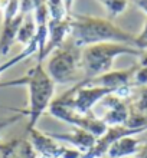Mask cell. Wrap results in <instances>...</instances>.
<instances>
[{"mask_svg": "<svg viewBox=\"0 0 147 158\" xmlns=\"http://www.w3.org/2000/svg\"><path fill=\"white\" fill-rule=\"evenodd\" d=\"M48 112L52 115V117L58 118V119L63 121V122H67V124H71L74 127L80 129H84L87 132L93 134L94 137H101L102 134L107 131V125L94 115L93 112L88 114V115H81L78 114L76 111H74L72 108L69 106H65V105H59V104H52L49 105V109H48Z\"/></svg>", "mask_w": 147, "mask_h": 158, "instance_id": "cell-5", "label": "cell"}, {"mask_svg": "<svg viewBox=\"0 0 147 158\" xmlns=\"http://www.w3.org/2000/svg\"><path fill=\"white\" fill-rule=\"evenodd\" d=\"M71 17H67L63 20H49L48 26V42L46 46L41 55H38L36 62L43 63V60L49 56L52 52L59 49L65 42L69 39V32H71Z\"/></svg>", "mask_w": 147, "mask_h": 158, "instance_id": "cell-10", "label": "cell"}, {"mask_svg": "<svg viewBox=\"0 0 147 158\" xmlns=\"http://www.w3.org/2000/svg\"><path fill=\"white\" fill-rule=\"evenodd\" d=\"M48 12H49L50 20H63L69 17V15L67 13L63 0H46Z\"/></svg>", "mask_w": 147, "mask_h": 158, "instance_id": "cell-17", "label": "cell"}, {"mask_svg": "<svg viewBox=\"0 0 147 158\" xmlns=\"http://www.w3.org/2000/svg\"><path fill=\"white\" fill-rule=\"evenodd\" d=\"M69 39L81 49L104 42L124 43L130 46H134L136 43V36L114 25L110 19L89 15H72Z\"/></svg>", "mask_w": 147, "mask_h": 158, "instance_id": "cell-1", "label": "cell"}, {"mask_svg": "<svg viewBox=\"0 0 147 158\" xmlns=\"http://www.w3.org/2000/svg\"><path fill=\"white\" fill-rule=\"evenodd\" d=\"M16 85H28L29 89V108L26 114L29 115L28 131L36 128L39 118L49 109V105L54 101L55 83L43 69V63H38L26 72L25 76L7 82H2L0 88L4 86H16Z\"/></svg>", "mask_w": 147, "mask_h": 158, "instance_id": "cell-2", "label": "cell"}, {"mask_svg": "<svg viewBox=\"0 0 147 158\" xmlns=\"http://www.w3.org/2000/svg\"><path fill=\"white\" fill-rule=\"evenodd\" d=\"M36 53H38V42H36V39H33L29 45L23 48V50H22L20 53H17L16 56H13V58L10 59V60H7V62L0 63V76L3 75L6 71H9L10 68H13L15 65H17L19 62H23L25 59H28L29 56L36 55Z\"/></svg>", "mask_w": 147, "mask_h": 158, "instance_id": "cell-15", "label": "cell"}, {"mask_svg": "<svg viewBox=\"0 0 147 158\" xmlns=\"http://www.w3.org/2000/svg\"><path fill=\"white\" fill-rule=\"evenodd\" d=\"M48 75L54 83L68 85L78 83L81 79V48L74 45L71 39H68L59 49L49 55L48 59Z\"/></svg>", "mask_w": 147, "mask_h": 158, "instance_id": "cell-4", "label": "cell"}, {"mask_svg": "<svg viewBox=\"0 0 147 158\" xmlns=\"http://www.w3.org/2000/svg\"><path fill=\"white\" fill-rule=\"evenodd\" d=\"M134 46L137 48V49H140V50L147 49V20H146V23H144L143 32H141L139 36H136Z\"/></svg>", "mask_w": 147, "mask_h": 158, "instance_id": "cell-18", "label": "cell"}, {"mask_svg": "<svg viewBox=\"0 0 147 158\" xmlns=\"http://www.w3.org/2000/svg\"><path fill=\"white\" fill-rule=\"evenodd\" d=\"M140 142L137 139L128 135V137H123L114 142L113 145L107 151V157L108 158H128L130 155H134L140 150Z\"/></svg>", "mask_w": 147, "mask_h": 158, "instance_id": "cell-13", "label": "cell"}, {"mask_svg": "<svg viewBox=\"0 0 147 158\" xmlns=\"http://www.w3.org/2000/svg\"><path fill=\"white\" fill-rule=\"evenodd\" d=\"M97 105L102 109H101V114L95 117L100 118L107 127H121L127 124L128 106L124 102V99H120L118 96L111 94L102 98Z\"/></svg>", "mask_w": 147, "mask_h": 158, "instance_id": "cell-8", "label": "cell"}, {"mask_svg": "<svg viewBox=\"0 0 147 158\" xmlns=\"http://www.w3.org/2000/svg\"><path fill=\"white\" fill-rule=\"evenodd\" d=\"M137 6H139L144 13H147V0H137Z\"/></svg>", "mask_w": 147, "mask_h": 158, "instance_id": "cell-21", "label": "cell"}, {"mask_svg": "<svg viewBox=\"0 0 147 158\" xmlns=\"http://www.w3.org/2000/svg\"><path fill=\"white\" fill-rule=\"evenodd\" d=\"M29 141L33 147L36 158H80L81 152L75 148H69L62 142L48 135V134L33 128L28 131Z\"/></svg>", "mask_w": 147, "mask_h": 158, "instance_id": "cell-6", "label": "cell"}, {"mask_svg": "<svg viewBox=\"0 0 147 158\" xmlns=\"http://www.w3.org/2000/svg\"><path fill=\"white\" fill-rule=\"evenodd\" d=\"M26 15L20 13L19 0H10L7 7L2 13V32H0V59L7 56L13 43L16 42Z\"/></svg>", "mask_w": 147, "mask_h": 158, "instance_id": "cell-7", "label": "cell"}, {"mask_svg": "<svg viewBox=\"0 0 147 158\" xmlns=\"http://www.w3.org/2000/svg\"><path fill=\"white\" fill-rule=\"evenodd\" d=\"M107 158H108V157H107ZM128 158H130V157H128Z\"/></svg>", "mask_w": 147, "mask_h": 158, "instance_id": "cell-23", "label": "cell"}, {"mask_svg": "<svg viewBox=\"0 0 147 158\" xmlns=\"http://www.w3.org/2000/svg\"><path fill=\"white\" fill-rule=\"evenodd\" d=\"M98 2L105 9L107 16H108L107 19H110V20L123 15L128 7V0H98Z\"/></svg>", "mask_w": 147, "mask_h": 158, "instance_id": "cell-16", "label": "cell"}, {"mask_svg": "<svg viewBox=\"0 0 147 158\" xmlns=\"http://www.w3.org/2000/svg\"><path fill=\"white\" fill-rule=\"evenodd\" d=\"M121 55H133V56L141 58L143 50L137 49L134 46L114 43V42H104V43L82 48L81 49V71H82L84 79H93L111 72L114 59Z\"/></svg>", "mask_w": 147, "mask_h": 158, "instance_id": "cell-3", "label": "cell"}, {"mask_svg": "<svg viewBox=\"0 0 147 158\" xmlns=\"http://www.w3.org/2000/svg\"><path fill=\"white\" fill-rule=\"evenodd\" d=\"M137 158H147V141L144 145L140 147L139 152H137Z\"/></svg>", "mask_w": 147, "mask_h": 158, "instance_id": "cell-19", "label": "cell"}, {"mask_svg": "<svg viewBox=\"0 0 147 158\" xmlns=\"http://www.w3.org/2000/svg\"><path fill=\"white\" fill-rule=\"evenodd\" d=\"M9 3H10V0H0V13H3L6 10Z\"/></svg>", "mask_w": 147, "mask_h": 158, "instance_id": "cell-22", "label": "cell"}, {"mask_svg": "<svg viewBox=\"0 0 147 158\" xmlns=\"http://www.w3.org/2000/svg\"><path fill=\"white\" fill-rule=\"evenodd\" d=\"M63 4H65V9H67V13L69 16H72V4H74V0H63Z\"/></svg>", "mask_w": 147, "mask_h": 158, "instance_id": "cell-20", "label": "cell"}, {"mask_svg": "<svg viewBox=\"0 0 147 158\" xmlns=\"http://www.w3.org/2000/svg\"><path fill=\"white\" fill-rule=\"evenodd\" d=\"M36 36V25H35V19L32 13H28L23 19V23H22L20 29H19V33H17L16 42H19L20 45L28 46L30 42L35 39Z\"/></svg>", "mask_w": 147, "mask_h": 158, "instance_id": "cell-14", "label": "cell"}, {"mask_svg": "<svg viewBox=\"0 0 147 158\" xmlns=\"http://www.w3.org/2000/svg\"><path fill=\"white\" fill-rule=\"evenodd\" d=\"M0 155L2 158H36V152L30 141L23 138L0 142Z\"/></svg>", "mask_w": 147, "mask_h": 158, "instance_id": "cell-12", "label": "cell"}, {"mask_svg": "<svg viewBox=\"0 0 147 158\" xmlns=\"http://www.w3.org/2000/svg\"><path fill=\"white\" fill-rule=\"evenodd\" d=\"M48 135H50V137L54 138V139H56L58 142L72 145V148L78 150L81 154L87 152V151L95 144V139H97V137H94L93 134H89L80 128H76L75 131H71V132H63V134L48 132Z\"/></svg>", "mask_w": 147, "mask_h": 158, "instance_id": "cell-11", "label": "cell"}, {"mask_svg": "<svg viewBox=\"0 0 147 158\" xmlns=\"http://www.w3.org/2000/svg\"><path fill=\"white\" fill-rule=\"evenodd\" d=\"M141 131H144V129L143 128L131 129V128H127L126 125H121V127H108L107 131L101 137H98L95 139V144L87 152L81 154L80 158H102L104 155H107L108 148L117 139H120L123 137H128V135H134V134L141 132Z\"/></svg>", "mask_w": 147, "mask_h": 158, "instance_id": "cell-9", "label": "cell"}]
</instances>
